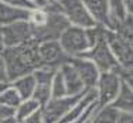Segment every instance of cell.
Listing matches in <instances>:
<instances>
[{
    "instance_id": "obj_1",
    "label": "cell",
    "mask_w": 133,
    "mask_h": 123,
    "mask_svg": "<svg viewBox=\"0 0 133 123\" xmlns=\"http://www.w3.org/2000/svg\"><path fill=\"white\" fill-rule=\"evenodd\" d=\"M37 47L38 43L34 40L16 47H4L0 55L4 62L9 82L26 74H30L36 68L41 67Z\"/></svg>"
},
{
    "instance_id": "obj_2",
    "label": "cell",
    "mask_w": 133,
    "mask_h": 123,
    "mask_svg": "<svg viewBox=\"0 0 133 123\" xmlns=\"http://www.w3.org/2000/svg\"><path fill=\"white\" fill-rule=\"evenodd\" d=\"M58 43L68 58L81 57L92 47L88 28L71 26V24L61 33V36L58 37Z\"/></svg>"
},
{
    "instance_id": "obj_3",
    "label": "cell",
    "mask_w": 133,
    "mask_h": 123,
    "mask_svg": "<svg viewBox=\"0 0 133 123\" xmlns=\"http://www.w3.org/2000/svg\"><path fill=\"white\" fill-rule=\"evenodd\" d=\"M105 31H106V28L103 30V33L98 37V40L94 43V45L91 47L85 54H82L81 57H85V58H88L89 61H92L101 72L116 71V69H119V64H118V61H116V58L113 57L112 51H110L109 45H108V43H106Z\"/></svg>"
},
{
    "instance_id": "obj_4",
    "label": "cell",
    "mask_w": 133,
    "mask_h": 123,
    "mask_svg": "<svg viewBox=\"0 0 133 123\" xmlns=\"http://www.w3.org/2000/svg\"><path fill=\"white\" fill-rule=\"evenodd\" d=\"M48 17L44 26L31 27V38L37 43L48 40H58L61 33L69 26L68 20L61 11H47Z\"/></svg>"
},
{
    "instance_id": "obj_5",
    "label": "cell",
    "mask_w": 133,
    "mask_h": 123,
    "mask_svg": "<svg viewBox=\"0 0 133 123\" xmlns=\"http://www.w3.org/2000/svg\"><path fill=\"white\" fill-rule=\"evenodd\" d=\"M120 84H122V79H120L119 74L116 71L101 72L99 77H98L96 85H95L98 108L110 105L115 100L120 89Z\"/></svg>"
},
{
    "instance_id": "obj_6",
    "label": "cell",
    "mask_w": 133,
    "mask_h": 123,
    "mask_svg": "<svg viewBox=\"0 0 133 123\" xmlns=\"http://www.w3.org/2000/svg\"><path fill=\"white\" fill-rule=\"evenodd\" d=\"M105 38L113 57L118 61L119 67L125 69H132V59H133L132 40H128L120 33L109 30V28H106L105 31Z\"/></svg>"
},
{
    "instance_id": "obj_7",
    "label": "cell",
    "mask_w": 133,
    "mask_h": 123,
    "mask_svg": "<svg viewBox=\"0 0 133 123\" xmlns=\"http://www.w3.org/2000/svg\"><path fill=\"white\" fill-rule=\"evenodd\" d=\"M61 13L65 16L71 26L89 28L95 26V21L88 13L82 0H57Z\"/></svg>"
},
{
    "instance_id": "obj_8",
    "label": "cell",
    "mask_w": 133,
    "mask_h": 123,
    "mask_svg": "<svg viewBox=\"0 0 133 123\" xmlns=\"http://www.w3.org/2000/svg\"><path fill=\"white\" fill-rule=\"evenodd\" d=\"M87 91H85V92H87ZM84 93L74 95V96L65 95L62 98H51L45 105L41 106L44 123H57L69 109L72 108V106L75 105V103L78 102V100L81 99V96L84 95Z\"/></svg>"
},
{
    "instance_id": "obj_9",
    "label": "cell",
    "mask_w": 133,
    "mask_h": 123,
    "mask_svg": "<svg viewBox=\"0 0 133 123\" xmlns=\"http://www.w3.org/2000/svg\"><path fill=\"white\" fill-rule=\"evenodd\" d=\"M0 34H2L4 47H16L33 40L31 38V26L28 20H21L7 24V26H2Z\"/></svg>"
},
{
    "instance_id": "obj_10",
    "label": "cell",
    "mask_w": 133,
    "mask_h": 123,
    "mask_svg": "<svg viewBox=\"0 0 133 123\" xmlns=\"http://www.w3.org/2000/svg\"><path fill=\"white\" fill-rule=\"evenodd\" d=\"M37 51H38L40 64L44 65V67H51L58 69L59 65L68 61V57L64 54L58 40H48L38 43Z\"/></svg>"
},
{
    "instance_id": "obj_11",
    "label": "cell",
    "mask_w": 133,
    "mask_h": 123,
    "mask_svg": "<svg viewBox=\"0 0 133 123\" xmlns=\"http://www.w3.org/2000/svg\"><path fill=\"white\" fill-rule=\"evenodd\" d=\"M68 61L75 68V71L78 72L84 86L87 89H94L95 85H96L98 77L101 74V71L96 68V65L88 58H85V57H72Z\"/></svg>"
},
{
    "instance_id": "obj_12",
    "label": "cell",
    "mask_w": 133,
    "mask_h": 123,
    "mask_svg": "<svg viewBox=\"0 0 133 123\" xmlns=\"http://www.w3.org/2000/svg\"><path fill=\"white\" fill-rule=\"evenodd\" d=\"M69 59V58H68ZM59 74H61L62 79H64L65 88H66V95H79V93H84L87 91V88L84 86L78 72L75 71V68L69 64V61H65L62 65H59L58 68Z\"/></svg>"
},
{
    "instance_id": "obj_13",
    "label": "cell",
    "mask_w": 133,
    "mask_h": 123,
    "mask_svg": "<svg viewBox=\"0 0 133 123\" xmlns=\"http://www.w3.org/2000/svg\"><path fill=\"white\" fill-rule=\"evenodd\" d=\"M88 13L92 17L95 24L110 28V17H109V6L108 0H82Z\"/></svg>"
},
{
    "instance_id": "obj_14",
    "label": "cell",
    "mask_w": 133,
    "mask_h": 123,
    "mask_svg": "<svg viewBox=\"0 0 133 123\" xmlns=\"http://www.w3.org/2000/svg\"><path fill=\"white\" fill-rule=\"evenodd\" d=\"M28 16H30L28 9L14 7V6L0 2V27L16 23V21L28 20Z\"/></svg>"
},
{
    "instance_id": "obj_15",
    "label": "cell",
    "mask_w": 133,
    "mask_h": 123,
    "mask_svg": "<svg viewBox=\"0 0 133 123\" xmlns=\"http://www.w3.org/2000/svg\"><path fill=\"white\" fill-rule=\"evenodd\" d=\"M110 105L113 106L116 110H119L120 113H132L133 110V91L132 85L126 84L122 81L120 84V89L118 92V96L115 98Z\"/></svg>"
},
{
    "instance_id": "obj_16",
    "label": "cell",
    "mask_w": 133,
    "mask_h": 123,
    "mask_svg": "<svg viewBox=\"0 0 133 123\" xmlns=\"http://www.w3.org/2000/svg\"><path fill=\"white\" fill-rule=\"evenodd\" d=\"M10 85L17 91V93L20 95L21 99H28L33 96L34 88H36V79H34L33 74H26L23 77H18L16 79L10 81Z\"/></svg>"
},
{
    "instance_id": "obj_17",
    "label": "cell",
    "mask_w": 133,
    "mask_h": 123,
    "mask_svg": "<svg viewBox=\"0 0 133 123\" xmlns=\"http://www.w3.org/2000/svg\"><path fill=\"white\" fill-rule=\"evenodd\" d=\"M120 112L116 110L112 105L96 108L94 115L91 116L89 123H118Z\"/></svg>"
},
{
    "instance_id": "obj_18",
    "label": "cell",
    "mask_w": 133,
    "mask_h": 123,
    "mask_svg": "<svg viewBox=\"0 0 133 123\" xmlns=\"http://www.w3.org/2000/svg\"><path fill=\"white\" fill-rule=\"evenodd\" d=\"M41 109V105L37 100H34L33 98H28V99H24L18 103V106L16 108V119L20 123L21 120H24L26 118H28L30 115L36 113L37 110Z\"/></svg>"
},
{
    "instance_id": "obj_19",
    "label": "cell",
    "mask_w": 133,
    "mask_h": 123,
    "mask_svg": "<svg viewBox=\"0 0 133 123\" xmlns=\"http://www.w3.org/2000/svg\"><path fill=\"white\" fill-rule=\"evenodd\" d=\"M21 100L23 99H21L20 95L17 93V91H16L14 88L10 85V82H9V86L6 88V89L3 91V93L0 95V103H4V105L11 106V108L16 109Z\"/></svg>"
},
{
    "instance_id": "obj_20",
    "label": "cell",
    "mask_w": 133,
    "mask_h": 123,
    "mask_svg": "<svg viewBox=\"0 0 133 123\" xmlns=\"http://www.w3.org/2000/svg\"><path fill=\"white\" fill-rule=\"evenodd\" d=\"M31 98L34 100H37L41 106H44L51 99V85L36 84V88H34V92H33V96Z\"/></svg>"
},
{
    "instance_id": "obj_21",
    "label": "cell",
    "mask_w": 133,
    "mask_h": 123,
    "mask_svg": "<svg viewBox=\"0 0 133 123\" xmlns=\"http://www.w3.org/2000/svg\"><path fill=\"white\" fill-rule=\"evenodd\" d=\"M66 95V88L64 84L59 71L57 69L55 75H54L52 81H51V98H62Z\"/></svg>"
},
{
    "instance_id": "obj_22",
    "label": "cell",
    "mask_w": 133,
    "mask_h": 123,
    "mask_svg": "<svg viewBox=\"0 0 133 123\" xmlns=\"http://www.w3.org/2000/svg\"><path fill=\"white\" fill-rule=\"evenodd\" d=\"M0 2L6 3V4H10V6H14V7L28 9V10H31V9L36 7V6H34V3L30 2V0H0Z\"/></svg>"
},
{
    "instance_id": "obj_23",
    "label": "cell",
    "mask_w": 133,
    "mask_h": 123,
    "mask_svg": "<svg viewBox=\"0 0 133 123\" xmlns=\"http://www.w3.org/2000/svg\"><path fill=\"white\" fill-rule=\"evenodd\" d=\"M7 118H16V109L4 105V103H0V119H7Z\"/></svg>"
},
{
    "instance_id": "obj_24",
    "label": "cell",
    "mask_w": 133,
    "mask_h": 123,
    "mask_svg": "<svg viewBox=\"0 0 133 123\" xmlns=\"http://www.w3.org/2000/svg\"><path fill=\"white\" fill-rule=\"evenodd\" d=\"M20 123H44V118H43L41 109L37 110L36 113H33V115H30L28 118L24 119V120H21Z\"/></svg>"
},
{
    "instance_id": "obj_25",
    "label": "cell",
    "mask_w": 133,
    "mask_h": 123,
    "mask_svg": "<svg viewBox=\"0 0 133 123\" xmlns=\"http://www.w3.org/2000/svg\"><path fill=\"white\" fill-rule=\"evenodd\" d=\"M0 81L9 82V79H7V74H6V67H4V62H3L2 55H0Z\"/></svg>"
},
{
    "instance_id": "obj_26",
    "label": "cell",
    "mask_w": 133,
    "mask_h": 123,
    "mask_svg": "<svg viewBox=\"0 0 133 123\" xmlns=\"http://www.w3.org/2000/svg\"><path fill=\"white\" fill-rule=\"evenodd\" d=\"M123 3V7H125V11L128 14L133 13V0H122Z\"/></svg>"
},
{
    "instance_id": "obj_27",
    "label": "cell",
    "mask_w": 133,
    "mask_h": 123,
    "mask_svg": "<svg viewBox=\"0 0 133 123\" xmlns=\"http://www.w3.org/2000/svg\"><path fill=\"white\" fill-rule=\"evenodd\" d=\"M118 123H132V113H120Z\"/></svg>"
},
{
    "instance_id": "obj_28",
    "label": "cell",
    "mask_w": 133,
    "mask_h": 123,
    "mask_svg": "<svg viewBox=\"0 0 133 123\" xmlns=\"http://www.w3.org/2000/svg\"><path fill=\"white\" fill-rule=\"evenodd\" d=\"M0 123H18L16 118H7V119H0Z\"/></svg>"
},
{
    "instance_id": "obj_29",
    "label": "cell",
    "mask_w": 133,
    "mask_h": 123,
    "mask_svg": "<svg viewBox=\"0 0 133 123\" xmlns=\"http://www.w3.org/2000/svg\"><path fill=\"white\" fill-rule=\"evenodd\" d=\"M7 86H9V82H3V81H0V95H2L3 91H4Z\"/></svg>"
},
{
    "instance_id": "obj_30",
    "label": "cell",
    "mask_w": 133,
    "mask_h": 123,
    "mask_svg": "<svg viewBox=\"0 0 133 123\" xmlns=\"http://www.w3.org/2000/svg\"><path fill=\"white\" fill-rule=\"evenodd\" d=\"M3 50H4V44H3V38H2V34H0V54L3 52Z\"/></svg>"
},
{
    "instance_id": "obj_31",
    "label": "cell",
    "mask_w": 133,
    "mask_h": 123,
    "mask_svg": "<svg viewBox=\"0 0 133 123\" xmlns=\"http://www.w3.org/2000/svg\"><path fill=\"white\" fill-rule=\"evenodd\" d=\"M89 119H91V118H89ZM89 119H88V120H87V122H84V123H89Z\"/></svg>"
},
{
    "instance_id": "obj_32",
    "label": "cell",
    "mask_w": 133,
    "mask_h": 123,
    "mask_svg": "<svg viewBox=\"0 0 133 123\" xmlns=\"http://www.w3.org/2000/svg\"><path fill=\"white\" fill-rule=\"evenodd\" d=\"M30 2H33V0H30Z\"/></svg>"
}]
</instances>
